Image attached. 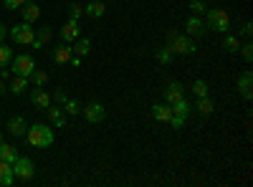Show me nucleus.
Masks as SVG:
<instances>
[{
  "mask_svg": "<svg viewBox=\"0 0 253 187\" xmlns=\"http://www.w3.org/2000/svg\"><path fill=\"white\" fill-rule=\"evenodd\" d=\"M26 139L31 147L36 150H46L53 144V129L48 127V124H33V127L26 129Z\"/></svg>",
  "mask_w": 253,
  "mask_h": 187,
  "instance_id": "f257e3e1",
  "label": "nucleus"
},
{
  "mask_svg": "<svg viewBox=\"0 0 253 187\" xmlns=\"http://www.w3.org/2000/svg\"><path fill=\"white\" fill-rule=\"evenodd\" d=\"M205 28L213 33H228L230 31V15L223 8H208L205 13Z\"/></svg>",
  "mask_w": 253,
  "mask_h": 187,
  "instance_id": "f03ea898",
  "label": "nucleus"
},
{
  "mask_svg": "<svg viewBox=\"0 0 253 187\" xmlns=\"http://www.w3.org/2000/svg\"><path fill=\"white\" fill-rule=\"evenodd\" d=\"M167 48H170L172 53H177V56H193L198 51V43H195V38H190L187 33L185 36L170 33L167 36Z\"/></svg>",
  "mask_w": 253,
  "mask_h": 187,
  "instance_id": "7ed1b4c3",
  "label": "nucleus"
},
{
  "mask_svg": "<svg viewBox=\"0 0 253 187\" xmlns=\"http://www.w3.org/2000/svg\"><path fill=\"white\" fill-rule=\"evenodd\" d=\"M10 71H13V76H31L33 71H36V58L33 56H28V53H20V56H13L10 58Z\"/></svg>",
  "mask_w": 253,
  "mask_h": 187,
  "instance_id": "20e7f679",
  "label": "nucleus"
},
{
  "mask_svg": "<svg viewBox=\"0 0 253 187\" xmlns=\"http://www.w3.org/2000/svg\"><path fill=\"white\" fill-rule=\"evenodd\" d=\"M8 36L15 40L18 46H31L33 40H36V28H33V23H18V26H13L10 31H8Z\"/></svg>",
  "mask_w": 253,
  "mask_h": 187,
  "instance_id": "39448f33",
  "label": "nucleus"
},
{
  "mask_svg": "<svg viewBox=\"0 0 253 187\" xmlns=\"http://www.w3.org/2000/svg\"><path fill=\"white\" fill-rule=\"evenodd\" d=\"M13 175H15V180H23V182L33 180V177H36L33 162H31L28 157H18V159L13 162Z\"/></svg>",
  "mask_w": 253,
  "mask_h": 187,
  "instance_id": "423d86ee",
  "label": "nucleus"
},
{
  "mask_svg": "<svg viewBox=\"0 0 253 187\" xmlns=\"http://www.w3.org/2000/svg\"><path fill=\"white\" fill-rule=\"evenodd\" d=\"M81 114L86 116L89 124H99V121H104V116H107V109H104V104L91 101V104H86V107L81 109Z\"/></svg>",
  "mask_w": 253,
  "mask_h": 187,
  "instance_id": "0eeeda50",
  "label": "nucleus"
},
{
  "mask_svg": "<svg viewBox=\"0 0 253 187\" xmlns=\"http://www.w3.org/2000/svg\"><path fill=\"white\" fill-rule=\"evenodd\" d=\"M185 33H187L190 38H203V36L208 33L205 20H203L200 15H190V18L185 20Z\"/></svg>",
  "mask_w": 253,
  "mask_h": 187,
  "instance_id": "6e6552de",
  "label": "nucleus"
},
{
  "mask_svg": "<svg viewBox=\"0 0 253 187\" xmlns=\"http://www.w3.org/2000/svg\"><path fill=\"white\" fill-rule=\"evenodd\" d=\"M31 104L36 109H48L51 107V94L46 91V86H36L31 91Z\"/></svg>",
  "mask_w": 253,
  "mask_h": 187,
  "instance_id": "1a4fd4ad",
  "label": "nucleus"
},
{
  "mask_svg": "<svg viewBox=\"0 0 253 187\" xmlns=\"http://www.w3.org/2000/svg\"><path fill=\"white\" fill-rule=\"evenodd\" d=\"M76 38H81V28L76 20H66V23L61 26V40L63 43H74Z\"/></svg>",
  "mask_w": 253,
  "mask_h": 187,
  "instance_id": "9d476101",
  "label": "nucleus"
},
{
  "mask_svg": "<svg viewBox=\"0 0 253 187\" xmlns=\"http://www.w3.org/2000/svg\"><path fill=\"white\" fill-rule=\"evenodd\" d=\"M180 99H185V89H182V84L180 81H172V84H167V89H165V104H172L175 101H180Z\"/></svg>",
  "mask_w": 253,
  "mask_h": 187,
  "instance_id": "9b49d317",
  "label": "nucleus"
},
{
  "mask_svg": "<svg viewBox=\"0 0 253 187\" xmlns=\"http://www.w3.org/2000/svg\"><path fill=\"white\" fill-rule=\"evenodd\" d=\"M253 74L251 71H243L241 76H238V91H241V96L243 99H251L253 96Z\"/></svg>",
  "mask_w": 253,
  "mask_h": 187,
  "instance_id": "f8f14e48",
  "label": "nucleus"
},
{
  "mask_svg": "<svg viewBox=\"0 0 253 187\" xmlns=\"http://www.w3.org/2000/svg\"><path fill=\"white\" fill-rule=\"evenodd\" d=\"M13 182H15V175H13V164L0 159V187H10Z\"/></svg>",
  "mask_w": 253,
  "mask_h": 187,
  "instance_id": "ddd939ff",
  "label": "nucleus"
},
{
  "mask_svg": "<svg viewBox=\"0 0 253 187\" xmlns=\"http://www.w3.org/2000/svg\"><path fill=\"white\" fill-rule=\"evenodd\" d=\"M26 129H28V124H26L23 116H13V119H8V132H10L13 137H23Z\"/></svg>",
  "mask_w": 253,
  "mask_h": 187,
  "instance_id": "4468645a",
  "label": "nucleus"
},
{
  "mask_svg": "<svg viewBox=\"0 0 253 187\" xmlns=\"http://www.w3.org/2000/svg\"><path fill=\"white\" fill-rule=\"evenodd\" d=\"M104 13H107V5L101 3V0H91V3H86L84 5V15H89V18H101Z\"/></svg>",
  "mask_w": 253,
  "mask_h": 187,
  "instance_id": "2eb2a0df",
  "label": "nucleus"
},
{
  "mask_svg": "<svg viewBox=\"0 0 253 187\" xmlns=\"http://www.w3.org/2000/svg\"><path fill=\"white\" fill-rule=\"evenodd\" d=\"M74 56V51H71V46L69 43H58L56 46V51H53V61H56V64H69V58Z\"/></svg>",
  "mask_w": 253,
  "mask_h": 187,
  "instance_id": "dca6fc26",
  "label": "nucleus"
},
{
  "mask_svg": "<svg viewBox=\"0 0 253 187\" xmlns=\"http://www.w3.org/2000/svg\"><path fill=\"white\" fill-rule=\"evenodd\" d=\"M20 10H23V20H26V23H36V20L41 18V8L33 3V0H28Z\"/></svg>",
  "mask_w": 253,
  "mask_h": 187,
  "instance_id": "f3484780",
  "label": "nucleus"
},
{
  "mask_svg": "<svg viewBox=\"0 0 253 187\" xmlns=\"http://www.w3.org/2000/svg\"><path fill=\"white\" fill-rule=\"evenodd\" d=\"M152 116H155L157 121H170L172 107H170V104H155V107H152Z\"/></svg>",
  "mask_w": 253,
  "mask_h": 187,
  "instance_id": "a211bd4d",
  "label": "nucleus"
},
{
  "mask_svg": "<svg viewBox=\"0 0 253 187\" xmlns=\"http://www.w3.org/2000/svg\"><path fill=\"white\" fill-rule=\"evenodd\" d=\"M26 89H28V78H26V76H13V81L8 84V91L15 94V96H20Z\"/></svg>",
  "mask_w": 253,
  "mask_h": 187,
  "instance_id": "6ab92c4d",
  "label": "nucleus"
},
{
  "mask_svg": "<svg viewBox=\"0 0 253 187\" xmlns=\"http://www.w3.org/2000/svg\"><path fill=\"white\" fill-rule=\"evenodd\" d=\"M51 36H53L51 26H43V28H36V40H33L31 46L41 48V46H43V43H48V40H51Z\"/></svg>",
  "mask_w": 253,
  "mask_h": 187,
  "instance_id": "aec40b11",
  "label": "nucleus"
},
{
  "mask_svg": "<svg viewBox=\"0 0 253 187\" xmlns=\"http://www.w3.org/2000/svg\"><path fill=\"white\" fill-rule=\"evenodd\" d=\"M46 112H48V119L56 124V127H63V124H66V116H63V109L58 107V104H51Z\"/></svg>",
  "mask_w": 253,
  "mask_h": 187,
  "instance_id": "412c9836",
  "label": "nucleus"
},
{
  "mask_svg": "<svg viewBox=\"0 0 253 187\" xmlns=\"http://www.w3.org/2000/svg\"><path fill=\"white\" fill-rule=\"evenodd\" d=\"M71 51H74L76 56H81V58H84V56H86V53L91 51V40H89V38H76Z\"/></svg>",
  "mask_w": 253,
  "mask_h": 187,
  "instance_id": "4be33fe9",
  "label": "nucleus"
},
{
  "mask_svg": "<svg viewBox=\"0 0 253 187\" xmlns=\"http://www.w3.org/2000/svg\"><path fill=\"white\" fill-rule=\"evenodd\" d=\"M0 159L13 164V162L18 159V152H15V147H10V144H5V142H0Z\"/></svg>",
  "mask_w": 253,
  "mask_h": 187,
  "instance_id": "5701e85b",
  "label": "nucleus"
},
{
  "mask_svg": "<svg viewBox=\"0 0 253 187\" xmlns=\"http://www.w3.org/2000/svg\"><path fill=\"white\" fill-rule=\"evenodd\" d=\"M195 109H198V114H203V116L213 114V101H210V96H200L198 104H195Z\"/></svg>",
  "mask_w": 253,
  "mask_h": 187,
  "instance_id": "b1692460",
  "label": "nucleus"
},
{
  "mask_svg": "<svg viewBox=\"0 0 253 187\" xmlns=\"http://www.w3.org/2000/svg\"><path fill=\"white\" fill-rule=\"evenodd\" d=\"M223 48H225L228 53H238V48H241V40H238V36H230V33H225Z\"/></svg>",
  "mask_w": 253,
  "mask_h": 187,
  "instance_id": "393cba45",
  "label": "nucleus"
},
{
  "mask_svg": "<svg viewBox=\"0 0 253 187\" xmlns=\"http://www.w3.org/2000/svg\"><path fill=\"white\" fill-rule=\"evenodd\" d=\"M190 109H193V107H190V101H185V99H180V101L172 104V114H180V116H185V119H187Z\"/></svg>",
  "mask_w": 253,
  "mask_h": 187,
  "instance_id": "a878e982",
  "label": "nucleus"
},
{
  "mask_svg": "<svg viewBox=\"0 0 253 187\" xmlns=\"http://www.w3.org/2000/svg\"><path fill=\"white\" fill-rule=\"evenodd\" d=\"M28 81H33V86H46V84H48V74H46V71H38V69H36V71H33L31 76H28Z\"/></svg>",
  "mask_w": 253,
  "mask_h": 187,
  "instance_id": "bb28decb",
  "label": "nucleus"
},
{
  "mask_svg": "<svg viewBox=\"0 0 253 187\" xmlns=\"http://www.w3.org/2000/svg\"><path fill=\"white\" fill-rule=\"evenodd\" d=\"M81 104H79V99H66V104H63V112L66 114H71V116H76V114H81Z\"/></svg>",
  "mask_w": 253,
  "mask_h": 187,
  "instance_id": "cd10ccee",
  "label": "nucleus"
},
{
  "mask_svg": "<svg viewBox=\"0 0 253 187\" xmlns=\"http://www.w3.org/2000/svg\"><path fill=\"white\" fill-rule=\"evenodd\" d=\"M193 94H195V99H200V96H208L210 94V89H208V84L203 78H195V84H193Z\"/></svg>",
  "mask_w": 253,
  "mask_h": 187,
  "instance_id": "c85d7f7f",
  "label": "nucleus"
},
{
  "mask_svg": "<svg viewBox=\"0 0 253 187\" xmlns=\"http://www.w3.org/2000/svg\"><path fill=\"white\" fill-rule=\"evenodd\" d=\"M10 58H13V48H8L5 43H0V69L8 66V64H10Z\"/></svg>",
  "mask_w": 253,
  "mask_h": 187,
  "instance_id": "c756f323",
  "label": "nucleus"
},
{
  "mask_svg": "<svg viewBox=\"0 0 253 187\" xmlns=\"http://www.w3.org/2000/svg\"><path fill=\"white\" fill-rule=\"evenodd\" d=\"M241 56H243V61H246V64H251V61H253V43H251V40H246V43H241Z\"/></svg>",
  "mask_w": 253,
  "mask_h": 187,
  "instance_id": "7c9ffc66",
  "label": "nucleus"
},
{
  "mask_svg": "<svg viewBox=\"0 0 253 187\" xmlns=\"http://www.w3.org/2000/svg\"><path fill=\"white\" fill-rule=\"evenodd\" d=\"M172 56H175V53L167 48V46L157 51V61H160V64H165V66H167V64H172Z\"/></svg>",
  "mask_w": 253,
  "mask_h": 187,
  "instance_id": "2f4dec72",
  "label": "nucleus"
},
{
  "mask_svg": "<svg viewBox=\"0 0 253 187\" xmlns=\"http://www.w3.org/2000/svg\"><path fill=\"white\" fill-rule=\"evenodd\" d=\"M190 10H193V15H205L208 5L203 3V0H190Z\"/></svg>",
  "mask_w": 253,
  "mask_h": 187,
  "instance_id": "473e14b6",
  "label": "nucleus"
},
{
  "mask_svg": "<svg viewBox=\"0 0 253 187\" xmlns=\"http://www.w3.org/2000/svg\"><path fill=\"white\" fill-rule=\"evenodd\" d=\"M84 15V5H79V3H71L69 5V20H76L79 23V18Z\"/></svg>",
  "mask_w": 253,
  "mask_h": 187,
  "instance_id": "72a5a7b5",
  "label": "nucleus"
},
{
  "mask_svg": "<svg viewBox=\"0 0 253 187\" xmlns=\"http://www.w3.org/2000/svg\"><path fill=\"white\" fill-rule=\"evenodd\" d=\"M66 99H69L66 91H63V89H56V94L51 96V104H58V107H63V104H66Z\"/></svg>",
  "mask_w": 253,
  "mask_h": 187,
  "instance_id": "f704fd0d",
  "label": "nucleus"
},
{
  "mask_svg": "<svg viewBox=\"0 0 253 187\" xmlns=\"http://www.w3.org/2000/svg\"><path fill=\"white\" fill-rule=\"evenodd\" d=\"M26 3H28V0H3V5L8 10H18V8H23Z\"/></svg>",
  "mask_w": 253,
  "mask_h": 187,
  "instance_id": "c9c22d12",
  "label": "nucleus"
},
{
  "mask_svg": "<svg viewBox=\"0 0 253 187\" xmlns=\"http://www.w3.org/2000/svg\"><path fill=\"white\" fill-rule=\"evenodd\" d=\"M167 124H170L172 129H182V124H185V116H180V114H172V116H170V121H167Z\"/></svg>",
  "mask_w": 253,
  "mask_h": 187,
  "instance_id": "e433bc0d",
  "label": "nucleus"
},
{
  "mask_svg": "<svg viewBox=\"0 0 253 187\" xmlns=\"http://www.w3.org/2000/svg\"><path fill=\"white\" fill-rule=\"evenodd\" d=\"M241 33H243L246 38H251V33H253V23H251V20H246V23H243V28H241Z\"/></svg>",
  "mask_w": 253,
  "mask_h": 187,
  "instance_id": "4c0bfd02",
  "label": "nucleus"
},
{
  "mask_svg": "<svg viewBox=\"0 0 253 187\" xmlns=\"http://www.w3.org/2000/svg\"><path fill=\"white\" fill-rule=\"evenodd\" d=\"M69 64H71L74 69H79V66H81V56H76V53H74V56L69 58Z\"/></svg>",
  "mask_w": 253,
  "mask_h": 187,
  "instance_id": "58836bf2",
  "label": "nucleus"
},
{
  "mask_svg": "<svg viewBox=\"0 0 253 187\" xmlns=\"http://www.w3.org/2000/svg\"><path fill=\"white\" fill-rule=\"evenodd\" d=\"M5 36H8V28H5L3 23H0V43H3V38H5Z\"/></svg>",
  "mask_w": 253,
  "mask_h": 187,
  "instance_id": "ea45409f",
  "label": "nucleus"
},
{
  "mask_svg": "<svg viewBox=\"0 0 253 187\" xmlns=\"http://www.w3.org/2000/svg\"><path fill=\"white\" fill-rule=\"evenodd\" d=\"M5 91H8V86H5V81H0V96H3Z\"/></svg>",
  "mask_w": 253,
  "mask_h": 187,
  "instance_id": "a19ab883",
  "label": "nucleus"
},
{
  "mask_svg": "<svg viewBox=\"0 0 253 187\" xmlns=\"http://www.w3.org/2000/svg\"><path fill=\"white\" fill-rule=\"evenodd\" d=\"M0 142H3V134H0Z\"/></svg>",
  "mask_w": 253,
  "mask_h": 187,
  "instance_id": "79ce46f5",
  "label": "nucleus"
},
{
  "mask_svg": "<svg viewBox=\"0 0 253 187\" xmlns=\"http://www.w3.org/2000/svg\"><path fill=\"white\" fill-rule=\"evenodd\" d=\"M0 3H3V0H0Z\"/></svg>",
  "mask_w": 253,
  "mask_h": 187,
  "instance_id": "37998d69",
  "label": "nucleus"
}]
</instances>
